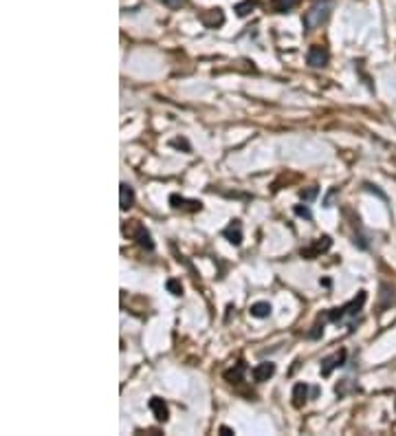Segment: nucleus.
Instances as JSON below:
<instances>
[{
  "label": "nucleus",
  "instance_id": "f257e3e1",
  "mask_svg": "<svg viewBox=\"0 0 396 436\" xmlns=\"http://www.w3.org/2000/svg\"><path fill=\"white\" fill-rule=\"evenodd\" d=\"M330 11H333V2L330 0H321V2H315V5L310 7L308 11L304 14V27L308 31L317 29V27H321V24L328 20Z\"/></svg>",
  "mask_w": 396,
  "mask_h": 436
},
{
  "label": "nucleus",
  "instance_id": "f03ea898",
  "mask_svg": "<svg viewBox=\"0 0 396 436\" xmlns=\"http://www.w3.org/2000/svg\"><path fill=\"white\" fill-rule=\"evenodd\" d=\"M363 302H365V291H359V295L354 300H350L348 304L344 307H337V308H330L326 313V320L330 322H341L344 317H357V313L363 308Z\"/></svg>",
  "mask_w": 396,
  "mask_h": 436
},
{
  "label": "nucleus",
  "instance_id": "7ed1b4c3",
  "mask_svg": "<svg viewBox=\"0 0 396 436\" xmlns=\"http://www.w3.org/2000/svg\"><path fill=\"white\" fill-rule=\"evenodd\" d=\"M330 247H333V240H330V236H321V238L313 240L310 244L301 247L300 256H301V258H306V260H315V258H319L321 254H326Z\"/></svg>",
  "mask_w": 396,
  "mask_h": 436
},
{
  "label": "nucleus",
  "instance_id": "20e7f679",
  "mask_svg": "<svg viewBox=\"0 0 396 436\" xmlns=\"http://www.w3.org/2000/svg\"><path fill=\"white\" fill-rule=\"evenodd\" d=\"M328 60H330L328 48L321 47V44H313V47L308 48V53H306V62L313 68H324L326 64H328Z\"/></svg>",
  "mask_w": 396,
  "mask_h": 436
},
{
  "label": "nucleus",
  "instance_id": "39448f33",
  "mask_svg": "<svg viewBox=\"0 0 396 436\" xmlns=\"http://www.w3.org/2000/svg\"><path fill=\"white\" fill-rule=\"evenodd\" d=\"M130 236H132L134 240H137L139 247H143V249L152 251L154 249V242H152V236H150V231L145 229L143 225L139 221H132V229H130Z\"/></svg>",
  "mask_w": 396,
  "mask_h": 436
},
{
  "label": "nucleus",
  "instance_id": "423d86ee",
  "mask_svg": "<svg viewBox=\"0 0 396 436\" xmlns=\"http://www.w3.org/2000/svg\"><path fill=\"white\" fill-rule=\"evenodd\" d=\"M170 205H172V210H183V211H201L203 210L201 201L178 196V194H172V196H170Z\"/></svg>",
  "mask_w": 396,
  "mask_h": 436
},
{
  "label": "nucleus",
  "instance_id": "0eeeda50",
  "mask_svg": "<svg viewBox=\"0 0 396 436\" xmlns=\"http://www.w3.org/2000/svg\"><path fill=\"white\" fill-rule=\"evenodd\" d=\"M341 366H346V350H339L333 357H326L321 361V377H330V372L334 368H341Z\"/></svg>",
  "mask_w": 396,
  "mask_h": 436
},
{
  "label": "nucleus",
  "instance_id": "6e6552de",
  "mask_svg": "<svg viewBox=\"0 0 396 436\" xmlns=\"http://www.w3.org/2000/svg\"><path fill=\"white\" fill-rule=\"evenodd\" d=\"M222 236L229 240L234 247H240V244H242V225H240V221H231L229 225L222 229Z\"/></svg>",
  "mask_w": 396,
  "mask_h": 436
},
{
  "label": "nucleus",
  "instance_id": "1a4fd4ad",
  "mask_svg": "<svg viewBox=\"0 0 396 436\" xmlns=\"http://www.w3.org/2000/svg\"><path fill=\"white\" fill-rule=\"evenodd\" d=\"M273 372H275V364H271V361H262V364H258L255 368H253V381H258V384H262V381H269V379L273 377Z\"/></svg>",
  "mask_w": 396,
  "mask_h": 436
},
{
  "label": "nucleus",
  "instance_id": "9d476101",
  "mask_svg": "<svg viewBox=\"0 0 396 436\" xmlns=\"http://www.w3.org/2000/svg\"><path fill=\"white\" fill-rule=\"evenodd\" d=\"M150 410L154 412V419H157L158 423H165L167 419H170V410H167L165 401H163L161 397H152V399H150Z\"/></svg>",
  "mask_w": 396,
  "mask_h": 436
},
{
  "label": "nucleus",
  "instance_id": "9b49d317",
  "mask_svg": "<svg viewBox=\"0 0 396 436\" xmlns=\"http://www.w3.org/2000/svg\"><path fill=\"white\" fill-rule=\"evenodd\" d=\"M132 205H134V190L128 183H121L119 185V207L124 211H128Z\"/></svg>",
  "mask_w": 396,
  "mask_h": 436
},
{
  "label": "nucleus",
  "instance_id": "f8f14e48",
  "mask_svg": "<svg viewBox=\"0 0 396 436\" xmlns=\"http://www.w3.org/2000/svg\"><path fill=\"white\" fill-rule=\"evenodd\" d=\"M306 399H308V386H306V384H297L295 388H293V405L301 407L306 403Z\"/></svg>",
  "mask_w": 396,
  "mask_h": 436
},
{
  "label": "nucleus",
  "instance_id": "ddd939ff",
  "mask_svg": "<svg viewBox=\"0 0 396 436\" xmlns=\"http://www.w3.org/2000/svg\"><path fill=\"white\" fill-rule=\"evenodd\" d=\"M244 370H247V366L240 361V364H236V368H231V370H227V372H224V379H227L229 384H240V381H242V377H244Z\"/></svg>",
  "mask_w": 396,
  "mask_h": 436
},
{
  "label": "nucleus",
  "instance_id": "4468645a",
  "mask_svg": "<svg viewBox=\"0 0 396 436\" xmlns=\"http://www.w3.org/2000/svg\"><path fill=\"white\" fill-rule=\"evenodd\" d=\"M269 5H271V9L275 14H286V11H291L297 5V0H271Z\"/></svg>",
  "mask_w": 396,
  "mask_h": 436
},
{
  "label": "nucleus",
  "instance_id": "2eb2a0df",
  "mask_svg": "<svg viewBox=\"0 0 396 436\" xmlns=\"http://www.w3.org/2000/svg\"><path fill=\"white\" fill-rule=\"evenodd\" d=\"M249 313H251L253 317H269L271 315V304L269 302H255V304H251V308H249Z\"/></svg>",
  "mask_w": 396,
  "mask_h": 436
},
{
  "label": "nucleus",
  "instance_id": "dca6fc26",
  "mask_svg": "<svg viewBox=\"0 0 396 436\" xmlns=\"http://www.w3.org/2000/svg\"><path fill=\"white\" fill-rule=\"evenodd\" d=\"M317 194H319V187H315V185H310V187H306V190H301L300 192V198L301 201H313V198H317Z\"/></svg>",
  "mask_w": 396,
  "mask_h": 436
},
{
  "label": "nucleus",
  "instance_id": "f3484780",
  "mask_svg": "<svg viewBox=\"0 0 396 436\" xmlns=\"http://www.w3.org/2000/svg\"><path fill=\"white\" fill-rule=\"evenodd\" d=\"M165 287H167V291L172 293V295H181V293H183L181 282H178V280H174V278H172V280H167V284H165Z\"/></svg>",
  "mask_w": 396,
  "mask_h": 436
},
{
  "label": "nucleus",
  "instance_id": "a211bd4d",
  "mask_svg": "<svg viewBox=\"0 0 396 436\" xmlns=\"http://www.w3.org/2000/svg\"><path fill=\"white\" fill-rule=\"evenodd\" d=\"M253 5H255L253 0H244L242 5H238V7H236V11H238V16H247L249 11L253 9Z\"/></svg>",
  "mask_w": 396,
  "mask_h": 436
},
{
  "label": "nucleus",
  "instance_id": "6ab92c4d",
  "mask_svg": "<svg viewBox=\"0 0 396 436\" xmlns=\"http://www.w3.org/2000/svg\"><path fill=\"white\" fill-rule=\"evenodd\" d=\"M293 211H295L297 216H301V218H306V221H310V218H313V214H310V210L306 205H295V207H293Z\"/></svg>",
  "mask_w": 396,
  "mask_h": 436
},
{
  "label": "nucleus",
  "instance_id": "aec40b11",
  "mask_svg": "<svg viewBox=\"0 0 396 436\" xmlns=\"http://www.w3.org/2000/svg\"><path fill=\"white\" fill-rule=\"evenodd\" d=\"M161 2H163L165 7H170V9H181V7L185 5L187 0H161Z\"/></svg>",
  "mask_w": 396,
  "mask_h": 436
},
{
  "label": "nucleus",
  "instance_id": "412c9836",
  "mask_svg": "<svg viewBox=\"0 0 396 436\" xmlns=\"http://www.w3.org/2000/svg\"><path fill=\"white\" fill-rule=\"evenodd\" d=\"M337 192H339L337 187H333V190H330V192L326 194V198H324V207H333V198L337 196Z\"/></svg>",
  "mask_w": 396,
  "mask_h": 436
},
{
  "label": "nucleus",
  "instance_id": "4be33fe9",
  "mask_svg": "<svg viewBox=\"0 0 396 436\" xmlns=\"http://www.w3.org/2000/svg\"><path fill=\"white\" fill-rule=\"evenodd\" d=\"M172 145H174V148H183L185 152H190V144H187L185 139H176V141H172Z\"/></svg>",
  "mask_w": 396,
  "mask_h": 436
},
{
  "label": "nucleus",
  "instance_id": "5701e85b",
  "mask_svg": "<svg viewBox=\"0 0 396 436\" xmlns=\"http://www.w3.org/2000/svg\"><path fill=\"white\" fill-rule=\"evenodd\" d=\"M220 434L231 436V434H234V430H231V427H227V425H222V427H220Z\"/></svg>",
  "mask_w": 396,
  "mask_h": 436
}]
</instances>
